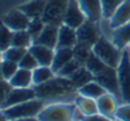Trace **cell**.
Instances as JSON below:
<instances>
[{
  "instance_id": "6da1fadb",
  "label": "cell",
  "mask_w": 130,
  "mask_h": 121,
  "mask_svg": "<svg viewBox=\"0 0 130 121\" xmlns=\"http://www.w3.org/2000/svg\"><path fill=\"white\" fill-rule=\"evenodd\" d=\"M92 52L109 67L116 68L121 61L123 49L116 47L114 42L104 36H101L99 40L92 45Z\"/></svg>"
},
{
  "instance_id": "7a4b0ae2",
  "label": "cell",
  "mask_w": 130,
  "mask_h": 121,
  "mask_svg": "<svg viewBox=\"0 0 130 121\" xmlns=\"http://www.w3.org/2000/svg\"><path fill=\"white\" fill-rule=\"evenodd\" d=\"M45 106L42 98L36 97L28 101H24L18 105L9 106L4 109L6 116L9 120H15V119H30V117H38L39 112L43 110Z\"/></svg>"
},
{
  "instance_id": "3957f363",
  "label": "cell",
  "mask_w": 130,
  "mask_h": 121,
  "mask_svg": "<svg viewBox=\"0 0 130 121\" xmlns=\"http://www.w3.org/2000/svg\"><path fill=\"white\" fill-rule=\"evenodd\" d=\"M75 103H52L44 106L38 115V121H72V114L75 110Z\"/></svg>"
},
{
  "instance_id": "277c9868",
  "label": "cell",
  "mask_w": 130,
  "mask_h": 121,
  "mask_svg": "<svg viewBox=\"0 0 130 121\" xmlns=\"http://www.w3.org/2000/svg\"><path fill=\"white\" fill-rule=\"evenodd\" d=\"M118 80L121 93V103L130 102V48L123 49V56L119 66L116 67Z\"/></svg>"
},
{
  "instance_id": "5b68a950",
  "label": "cell",
  "mask_w": 130,
  "mask_h": 121,
  "mask_svg": "<svg viewBox=\"0 0 130 121\" xmlns=\"http://www.w3.org/2000/svg\"><path fill=\"white\" fill-rule=\"evenodd\" d=\"M70 0H47L43 13V22L45 24L61 25L63 24V18L67 10Z\"/></svg>"
},
{
  "instance_id": "8992f818",
  "label": "cell",
  "mask_w": 130,
  "mask_h": 121,
  "mask_svg": "<svg viewBox=\"0 0 130 121\" xmlns=\"http://www.w3.org/2000/svg\"><path fill=\"white\" fill-rule=\"evenodd\" d=\"M93 80H96L100 84L104 86V88L115 95L120 102H121V93H120V86H119V80H118V72H116V68H112V67H106L101 73L93 76Z\"/></svg>"
},
{
  "instance_id": "52a82bcc",
  "label": "cell",
  "mask_w": 130,
  "mask_h": 121,
  "mask_svg": "<svg viewBox=\"0 0 130 121\" xmlns=\"http://www.w3.org/2000/svg\"><path fill=\"white\" fill-rule=\"evenodd\" d=\"M76 30H77V40H78L77 43L88 45L91 48L101 37L97 22H92V20H88V19L82 25H80Z\"/></svg>"
},
{
  "instance_id": "ba28073f",
  "label": "cell",
  "mask_w": 130,
  "mask_h": 121,
  "mask_svg": "<svg viewBox=\"0 0 130 121\" xmlns=\"http://www.w3.org/2000/svg\"><path fill=\"white\" fill-rule=\"evenodd\" d=\"M87 20L85 13L82 11L80 4L77 0H70L64 18H63V24L77 29L80 25H82Z\"/></svg>"
},
{
  "instance_id": "9c48e42d",
  "label": "cell",
  "mask_w": 130,
  "mask_h": 121,
  "mask_svg": "<svg viewBox=\"0 0 130 121\" xmlns=\"http://www.w3.org/2000/svg\"><path fill=\"white\" fill-rule=\"evenodd\" d=\"M30 19L18 8L15 10L9 11L1 20L3 24H5L9 29H11L13 32H18V30H25L29 25Z\"/></svg>"
},
{
  "instance_id": "30bf717a",
  "label": "cell",
  "mask_w": 130,
  "mask_h": 121,
  "mask_svg": "<svg viewBox=\"0 0 130 121\" xmlns=\"http://www.w3.org/2000/svg\"><path fill=\"white\" fill-rule=\"evenodd\" d=\"M97 102V110H99V114L101 115H105L107 117H112L115 119V115H116V111H118V107L120 105V100L110 93V92H106L104 93L101 97H99L96 100Z\"/></svg>"
},
{
  "instance_id": "8fae6325",
  "label": "cell",
  "mask_w": 130,
  "mask_h": 121,
  "mask_svg": "<svg viewBox=\"0 0 130 121\" xmlns=\"http://www.w3.org/2000/svg\"><path fill=\"white\" fill-rule=\"evenodd\" d=\"M36 97H37V92H36V90L33 87H28V88H14L13 87L1 109L4 110V109H6L9 106L18 105V103H22L24 101L36 98Z\"/></svg>"
},
{
  "instance_id": "7c38bea8",
  "label": "cell",
  "mask_w": 130,
  "mask_h": 121,
  "mask_svg": "<svg viewBox=\"0 0 130 121\" xmlns=\"http://www.w3.org/2000/svg\"><path fill=\"white\" fill-rule=\"evenodd\" d=\"M28 50L36 57V59H37L39 66H49V67L52 66L56 49L42 45V44H38V43H33L29 47Z\"/></svg>"
},
{
  "instance_id": "4fadbf2b",
  "label": "cell",
  "mask_w": 130,
  "mask_h": 121,
  "mask_svg": "<svg viewBox=\"0 0 130 121\" xmlns=\"http://www.w3.org/2000/svg\"><path fill=\"white\" fill-rule=\"evenodd\" d=\"M58 32H59V25L45 24L44 29L39 34V37L34 40V43H38V44H42V45L56 49L57 43H58Z\"/></svg>"
},
{
  "instance_id": "5bb4252c",
  "label": "cell",
  "mask_w": 130,
  "mask_h": 121,
  "mask_svg": "<svg viewBox=\"0 0 130 121\" xmlns=\"http://www.w3.org/2000/svg\"><path fill=\"white\" fill-rule=\"evenodd\" d=\"M86 18L92 22H100L102 19L101 0H77Z\"/></svg>"
},
{
  "instance_id": "9a60e30c",
  "label": "cell",
  "mask_w": 130,
  "mask_h": 121,
  "mask_svg": "<svg viewBox=\"0 0 130 121\" xmlns=\"http://www.w3.org/2000/svg\"><path fill=\"white\" fill-rule=\"evenodd\" d=\"M77 30L66 24L59 25L57 48H73L77 44Z\"/></svg>"
},
{
  "instance_id": "2e32d148",
  "label": "cell",
  "mask_w": 130,
  "mask_h": 121,
  "mask_svg": "<svg viewBox=\"0 0 130 121\" xmlns=\"http://www.w3.org/2000/svg\"><path fill=\"white\" fill-rule=\"evenodd\" d=\"M130 22V0H125L118 10L114 13V15L109 19V25L111 29L119 28Z\"/></svg>"
},
{
  "instance_id": "e0dca14e",
  "label": "cell",
  "mask_w": 130,
  "mask_h": 121,
  "mask_svg": "<svg viewBox=\"0 0 130 121\" xmlns=\"http://www.w3.org/2000/svg\"><path fill=\"white\" fill-rule=\"evenodd\" d=\"M9 83L14 88H28L33 86V71L20 68L15 72V75L9 80Z\"/></svg>"
},
{
  "instance_id": "ac0fdd59",
  "label": "cell",
  "mask_w": 130,
  "mask_h": 121,
  "mask_svg": "<svg viewBox=\"0 0 130 121\" xmlns=\"http://www.w3.org/2000/svg\"><path fill=\"white\" fill-rule=\"evenodd\" d=\"M47 0H30L23 5L19 6V9L29 18V19H37L42 18L45 9Z\"/></svg>"
},
{
  "instance_id": "d6986e66",
  "label": "cell",
  "mask_w": 130,
  "mask_h": 121,
  "mask_svg": "<svg viewBox=\"0 0 130 121\" xmlns=\"http://www.w3.org/2000/svg\"><path fill=\"white\" fill-rule=\"evenodd\" d=\"M72 59H73V49L72 48H56L53 62H52L51 67L54 71V73L57 75V72Z\"/></svg>"
},
{
  "instance_id": "ffe728a7",
  "label": "cell",
  "mask_w": 130,
  "mask_h": 121,
  "mask_svg": "<svg viewBox=\"0 0 130 121\" xmlns=\"http://www.w3.org/2000/svg\"><path fill=\"white\" fill-rule=\"evenodd\" d=\"M111 40L120 49H125L130 43V22L119 28L112 29Z\"/></svg>"
},
{
  "instance_id": "44dd1931",
  "label": "cell",
  "mask_w": 130,
  "mask_h": 121,
  "mask_svg": "<svg viewBox=\"0 0 130 121\" xmlns=\"http://www.w3.org/2000/svg\"><path fill=\"white\" fill-rule=\"evenodd\" d=\"M77 92H78V95H82V96H86V97H90V98L97 100L99 97H101L107 91L104 88L102 84H100L96 80H91L90 82H87L86 84H84L80 88H77Z\"/></svg>"
},
{
  "instance_id": "7402d4cb",
  "label": "cell",
  "mask_w": 130,
  "mask_h": 121,
  "mask_svg": "<svg viewBox=\"0 0 130 121\" xmlns=\"http://www.w3.org/2000/svg\"><path fill=\"white\" fill-rule=\"evenodd\" d=\"M57 75L49 66H38L36 70H33V86H42L44 83H48L52 81Z\"/></svg>"
},
{
  "instance_id": "603a6c76",
  "label": "cell",
  "mask_w": 130,
  "mask_h": 121,
  "mask_svg": "<svg viewBox=\"0 0 130 121\" xmlns=\"http://www.w3.org/2000/svg\"><path fill=\"white\" fill-rule=\"evenodd\" d=\"M75 105L77 109H80L86 116H91L95 114H99L97 110V102L93 98H90L82 95H77L75 98Z\"/></svg>"
},
{
  "instance_id": "cb8c5ba5",
  "label": "cell",
  "mask_w": 130,
  "mask_h": 121,
  "mask_svg": "<svg viewBox=\"0 0 130 121\" xmlns=\"http://www.w3.org/2000/svg\"><path fill=\"white\" fill-rule=\"evenodd\" d=\"M68 80L71 81V83H72V86L75 88H80L81 86H84V84H86L87 82L93 80V75L87 70L85 66H81Z\"/></svg>"
},
{
  "instance_id": "d4e9b609",
  "label": "cell",
  "mask_w": 130,
  "mask_h": 121,
  "mask_svg": "<svg viewBox=\"0 0 130 121\" xmlns=\"http://www.w3.org/2000/svg\"><path fill=\"white\" fill-rule=\"evenodd\" d=\"M34 43V40L32 38V36L28 33V30H18V32H13V40H11V45L14 47H19V48H27L29 49V47Z\"/></svg>"
},
{
  "instance_id": "484cf974",
  "label": "cell",
  "mask_w": 130,
  "mask_h": 121,
  "mask_svg": "<svg viewBox=\"0 0 130 121\" xmlns=\"http://www.w3.org/2000/svg\"><path fill=\"white\" fill-rule=\"evenodd\" d=\"M85 67H86L87 70L93 75V76H96V75H99V73H101L106 67H109V66H106L93 52H91V54L88 56V58H87V61L85 62V64H84Z\"/></svg>"
},
{
  "instance_id": "4316f807",
  "label": "cell",
  "mask_w": 130,
  "mask_h": 121,
  "mask_svg": "<svg viewBox=\"0 0 130 121\" xmlns=\"http://www.w3.org/2000/svg\"><path fill=\"white\" fill-rule=\"evenodd\" d=\"M125 0H101L102 6V19L109 20L114 13L118 10V8L124 3Z\"/></svg>"
},
{
  "instance_id": "83f0119b",
  "label": "cell",
  "mask_w": 130,
  "mask_h": 121,
  "mask_svg": "<svg viewBox=\"0 0 130 121\" xmlns=\"http://www.w3.org/2000/svg\"><path fill=\"white\" fill-rule=\"evenodd\" d=\"M28 52L27 48H19V47H9L6 50L3 52V59H9V61H13V62H17L19 63L20 59L23 58V56Z\"/></svg>"
},
{
  "instance_id": "f1b7e54d",
  "label": "cell",
  "mask_w": 130,
  "mask_h": 121,
  "mask_svg": "<svg viewBox=\"0 0 130 121\" xmlns=\"http://www.w3.org/2000/svg\"><path fill=\"white\" fill-rule=\"evenodd\" d=\"M73 58L76 61H78L82 66L85 64V62L87 61L88 56L91 54L92 52V48L88 47V45H85V44H81V43H77L73 48Z\"/></svg>"
},
{
  "instance_id": "f546056e",
  "label": "cell",
  "mask_w": 130,
  "mask_h": 121,
  "mask_svg": "<svg viewBox=\"0 0 130 121\" xmlns=\"http://www.w3.org/2000/svg\"><path fill=\"white\" fill-rule=\"evenodd\" d=\"M13 40V30L9 29L5 24L0 23V50L4 52L9 47H11Z\"/></svg>"
},
{
  "instance_id": "4dcf8cb0",
  "label": "cell",
  "mask_w": 130,
  "mask_h": 121,
  "mask_svg": "<svg viewBox=\"0 0 130 121\" xmlns=\"http://www.w3.org/2000/svg\"><path fill=\"white\" fill-rule=\"evenodd\" d=\"M0 68H1V73H3L4 80L9 81L15 75V72L19 70V64L17 62H13L9 59H3L0 62Z\"/></svg>"
},
{
  "instance_id": "1f68e13d",
  "label": "cell",
  "mask_w": 130,
  "mask_h": 121,
  "mask_svg": "<svg viewBox=\"0 0 130 121\" xmlns=\"http://www.w3.org/2000/svg\"><path fill=\"white\" fill-rule=\"evenodd\" d=\"M81 66H82V64L73 58L72 61H70L66 66H63V67L57 72V76H58V77H62V78H70Z\"/></svg>"
},
{
  "instance_id": "d6a6232c",
  "label": "cell",
  "mask_w": 130,
  "mask_h": 121,
  "mask_svg": "<svg viewBox=\"0 0 130 121\" xmlns=\"http://www.w3.org/2000/svg\"><path fill=\"white\" fill-rule=\"evenodd\" d=\"M44 25H45V23L43 22V19H42V18L30 19V22H29V25H28L27 30H28V33L32 36L33 40H36L38 37H39V34L42 33V30L44 29Z\"/></svg>"
},
{
  "instance_id": "836d02e7",
  "label": "cell",
  "mask_w": 130,
  "mask_h": 121,
  "mask_svg": "<svg viewBox=\"0 0 130 121\" xmlns=\"http://www.w3.org/2000/svg\"><path fill=\"white\" fill-rule=\"evenodd\" d=\"M19 64V67L20 68H24V70H29V71H33V70H36L39 64H38V62H37V59H36V57L28 50L24 56H23V58L20 59V62L18 63Z\"/></svg>"
},
{
  "instance_id": "e575fe53",
  "label": "cell",
  "mask_w": 130,
  "mask_h": 121,
  "mask_svg": "<svg viewBox=\"0 0 130 121\" xmlns=\"http://www.w3.org/2000/svg\"><path fill=\"white\" fill-rule=\"evenodd\" d=\"M118 121H130V102L120 103L115 115Z\"/></svg>"
},
{
  "instance_id": "d590c367",
  "label": "cell",
  "mask_w": 130,
  "mask_h": 121,
  "mask_svg": "<svg viewBox=\"0 0 130 121\" xmlns=\"http://www.w3.org/2000/svg\"><path fill=\"white\" fill-rule=\"evenodd\" d=\"M11 88L13 87L9 83V81H6V80L0 81V109L3 107L4 102L6 101V98H8L10 91H11Z\"/></svg>"
},
{
  "instance_id": "8d00e7d4",
  "label": "cell",
  "mask_w": 130,
  "mask_h": 121,
  "mask_svg": "<svg viewBox=\"0 0 130 121\" xmlns=\"http://www.w3.org/2000/svg\"><path fill=\"white\" fill-rule=\"evenodd\" d=\"M84 121H118V120L112 119V117H107V116L101 115V114H95V115H91V116H86Z\"/></svg>"
},
{
  "instance_id": "74e56055",
  "label": "cell",
  "mask_w": 130,
  "mask_h": 121,
  "mask_svg": "<svg viewBox=\"0 0 130 121\" xmlns=\"http://www.w3.org/2000/svg\"><path fill=\"white\" fill-rule=\"evenodd\" d=\"M86 117V115L77 107H75L73 110V114H72V121H84Z\"/></svg>"
},
{
  "instance_id": "f35d334b",
  "label": "cell",
  "mask_w": 130,
  "mask_h": 121,
  "mask_svg": "<svg viewBox=\"0 0 130 121\" xmlns=\"http://www.w3.org/2000/svg\"><path fill=\"white\" fill-rule=\"evenodd\" d=\"M0 121H9L6 114H5V111H4L3 109H0Z\"/></svg>"
},
{
  "instance_id": "ab89813d",
  "label": "cell",
  "mask_w": 130,
  "mask_h": 121,
  "mask_svg": "<svg viewBox=\"0 0 130 121\" xmlns=\"http://www.w3.org/2000/svg\"><path fill=\"white\" fill-rule=\"evenodd\" d=\"M9 121H38L37 117H30V119H15V120H9Z\"/></svg>"
},
{
  "instance_id": "60d3db41",
  "label": "cell",
  "mask_w": 130,
  "mask_h": 121,
  "mask_svg": "<svg viewBox=\"0 0 130 121\" xmlns=\"http://www.w3.org/2000/svg\"><path fill=\"white\" fill-rule=\"evenodd\" d=\"M4 80V77H3V73H1V68H0V81Z\"/></svg>"
},
{
  "instance_id": "b9f144b4",
  "label": "cell",
  "mask_w": 130,
  "mask_h": 121,
  "mask_svg": "<svg viewBox=\"0 0 130 121\" xmlns=\"http://www.w3.org/2000/svg\"><path fill=\"white\" fill-rule=\"evenodd\" d=\"M1 61H3V52L0 50V62H1Z\"/></svg>"
},
{
  "instance_id": "7bdbcfd3",
  "label": "cell",
  "mask_w": 130,
  "mask_h": 121,
  "mask_svg": "<svg viewBox=\"0 0 130 121\" xmlns=\"http://www.w3.org/2000/svg\"><path fill=\"white\" fill-rule=\"evenodd\" d=\"M128 47H129V48H130V43H129V45H128Z\"/></svg>"
}]
</instances>
